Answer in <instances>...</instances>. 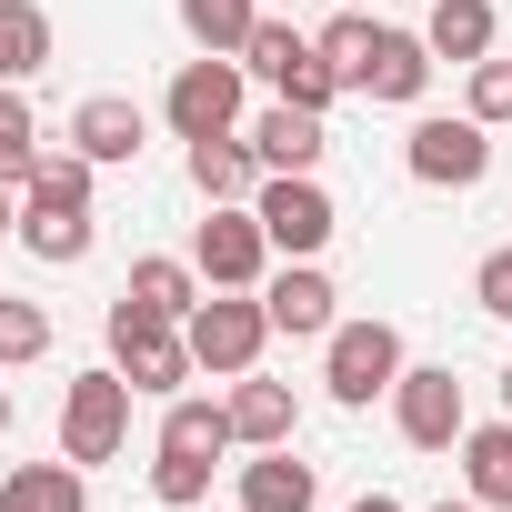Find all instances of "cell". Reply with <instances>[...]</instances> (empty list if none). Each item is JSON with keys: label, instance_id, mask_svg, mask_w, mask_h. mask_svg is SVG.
<instances>
[{"label": "cell", "instance_id": "6da1fadb", "mask_svg": "<svg viewBox=\"0 0 512 512\" xmlns=\"http://www.w3.org/2000/svg\"><path fill=\"white\" fill-rule=\"evenodd\" d=\"M101 332H111V372H121L131 392H161V402H171V392L201 372V362H191V332H181L171 312L131 302V292L111 302V322H101Z\"/></svg>", "mask_w": 512, "mask_h": 512}, {"label": "cell", "instance_id": "7a4b0ae2", "mask_svg": "<svg viewBox=\"0 0 512 512\" xmlns=\"http://www.w3.org/2000/svg\"><path fill=\"white\" fill-rule=\"evenodd\" d=\"M191 272L211 282V292H251L272 272V231H262V211L251 201H211V221L191 231Z\"/></svg>", "mask_w": 512, "mask_h": 512}, {"label": "cell", "instance_id": "3957f363", "mask_svg": "<svg viewBox=\"0 0 512 512\" xmlns=\"http://www.w3.org/2000/svg\"><path fill=\"white\" fill-rule=\"evenodd\" d=\"M241 71L251 81H272V101H302V111H332V91H342V71L322 61V41H302L292 21H262L241 41Z\"/></svg>", "mask_w": 512, "mask_h": 512}, {"label": "cell", "instance_id": "277c9868", "mask_svg": "<svg viewBox=\"0 0 512 512\" xmlns=\"http://www.w3.org/2000/svg\"><path fill=\"white\" fill-rule=\"evenodd\" d=\"M131 442V382L121 372H71V392H61V462H111Z\"/></svg>", "mask_w": 512, "mask_h": 512}, {"label": "cell", "instance_id": "5b68a950", "mask_svg": "<svg viewBox=\"0 0 512 512\" xmlns=\"http://www.w3.org/2000/svg\"><path fill=\"white\" fill-rule=\"evenodd\" d=\"M191 362L201 372H221V382H241V372H262V342H272V312L251 302V292H211L191 322Z\"/></svg>", "mask_w": 512, "mask_h": 512}, {"label": "cell", "instance_id": "8992f818", "mask_svg": "<svg viewBox=\"0 0 512 512\" xmlns=\"http://www.w3.org/2000/svg\"><path fill=\"white\" fill-rule=\"evenodd\" d=\"M241 51H201V61H181L171 71V91H161V111H171V131L181 141H211V131H231L241 121Z\"/></svg>", "mask_w": 512, "mask_h": 512}, {"label": "cell", "instance_id": "52a82bcc", "mask_svg": "<svg viewBox=\"0 0 512 512\" xmlns=\"http://www.w3.org/2000/svg\"><path fill=\"white\" fill-rule=\"evenodd\" d=\"M392 412H402V442L412 452H462V432H472V402H462L452 362H402Z\"/></svg>", "mask_w": 512, "mask_h": 512}, {"label": "cell", "instance_id": "ba28073f", "mask_svg": "<svg viewBox=\"0 0 512 512\" xmlns=\"http://www.w3.org/2000/svg\"><path fill=\"white\" fill-rule=\"evenodd\" d=\"M251 211H262V231H272V251H292V262H312V251L342 231V211H332V191L312 181V171H262V191H251Z\"/></svg>", "mask_w": 512, "mask_h": 512}, {"label": "cell", "instance_id": "9c48e42d", "mask_svg": "<svg viewBox=\"0 0 512 512\" xmlns=\"http://www.w3.org/2000/svg\"><path fill=\"white\" fill-rule=\"evenodd\" d=\"M322 382H332V402H382L392 382H402V332L392 322H332V352H322Z\"/></svg>", "mask_w": 512, "mask_h": 512}, {"label": "cell", "instance_id": "30bf717a", "mask_svg": "<svg viewBox=\"0 0 512 512\" xmlns=\"http://www.w3.org/2000/svg\"><path fill=\"white\" fill-rule=\"evenodd\" d=\"M402 161H412V181H432V191H472V181L492 171V141H482L472 111H462V121H412Z\"/></svg>", "mask_w": 512, "mask_h": 512}, {"label": "cell", "instance_id": "8fae6325", "mask_svg": "<svg viewBox=\"0 0 512 512\" xmlns=\"http://www.w3.org/2000/svg\"><path fill=\"white\" fill-rule=\"evenodd\" d=\"M141 101H121V91H91L81 111H71V151L81 161H101V171H121V161H141Z\"/></svg>", "mask_w": 512, "mask_h": 512}, {"label": "cell", "instance_id": "7c38bea8", "mask_svg": "<svg viewBox=\"0 0 512 512\" xmlns=\"http://www.w3.org/2000/svg\"><path fill=\"white\" fill-rule=\"evenodd\" d=\"M332 282H322V262H292V272H272L262 282V312H272V332H292V342H332Z\"/></svg>", "mask_w": 512, "mask_h": 512}, {"label": "cell", "instance_id": "4fadbf2b", "mask_svg": "<svg viewBox=\"0 0 512 512\" xmlns=\"http://www.w3.org/2000/svg\"><path fill=\"white\" fill-rule=\"evenodd\" d=\"M221 412H231V442H251V452H282V442L302 432V402H292V382H262V372H241Z\"/></svg>", "mask_w": 512, "mask_h": 512}, {"label": "cell", "instance_id": "5bb4252c", "mask_svg": "<svg viewBox=\"0 0 512 512\" xmlns=\"http://www.w3.org/2000/svg\"><path fill=\"white\" fill-rule=\"evenodd\" d=\"M251 151H262V171H322L332 131H322V111H302V101H272L262 121H251Z\"/></svg>", "mask_w": 512, "mask_h": 512}, {"label": "cell", "instance_id": "9a60e30c", "mask_svg": "<svg viewBox=\"0 0 512 512\" xmlns=\"http://www.w3.org/2000/svg\"><path fill=\"white\" fill-rule=\"evenodd\" d=\"M21 241L41 251L51 272H71V262H91L101 231H91V201H41V191H31V201H21Z\"/></svg>", "mask_w": 512, "mask_h": 512}, {"label": "cell", "instance_id": "2e32d148", "mask_svg": "<svg viewBox=\"0 0 512 512\" xmlns=\"http://www.w3.org/2000/svg\"><path fill=\"white\" fill-rule=\"evenodd\" d=\"M312 492H322V472H312V462H292V442L241 462V512H312Z\"/></svg>", "mask_w": 512, "mask_h": 512}, {"label": "cell", "instance_id": "e0dca14e", "mask_svg": "<svg viewBox=\"0 0 512 512\" xmlns=\"http://www.w3.org/2000/svg\"><path fill=\"white\" fill-rule=\"evenodd\" d=\"M191 191H201V201H251V191H262V151H251L241 131L191 141Z\"/></svg>", "mask_w": 512, "mask_h": 512}, {"label": "cell", "instance_id": "ac0fdd59", "mask_svg": "<svg viewBox=\"0 0 512 512\" xmlns=\"http://www.w3.org/2000/svg\"><path fill=\"white\" fill-rule=\"evenodd\" d=\"M462 492H472L482 512H512V412L462 432Z\"/></svg>", "mask_w": 512, "mask_h": 512}, {"label": "cell", "instance_id": "d6986e66", "mask_svg": "<svg viewBox=\"0 0 512 512\" xmlns=\"http://www.w3.org/2000/svg\"><path fill=\"white\" fill-rule=\"evenodd\" d=\"M0 512H91V482H81V462H11Z\"/></svg>", "mask_w": 512, "mask_h": 512}, {"label": "cell", "instance_id": "ffe728a7", "mask_svg": "<svg viewBox=\"0 0 512 512\" xmlns=\"http://www.w3.org/2000/svg\"><path fill=\"white\" fill-rule=\"evenodd\" d=\"M362 91H372V101H422V91H432V41H422V31H382Z\"/></svg>", "mask_w": 512, "mask_h": 512}, {"label": "cell", "instance_id": "44dd1931", "mask_svg": "<svg viewBox=\"0 0 512 512\" xmlns=\"http://www.w3.org/2000/svg\"><path fill=\"white\" fill-rule=\"evenodd\" d=\"M432 61H492V0H432V21H422Z\"/></svg>", "mask_w": 512, "mask_h": 512}, {"label": "cell", "instance_id": "7402d4cb", "mask_svg": "<svg viewBox=\"0 0 512 512\" xmlns=\"http://www.w3.org/2000/svg\"><path fill=\"white\" fill-rule=\"evenodd\" d=\"M41 71H51V11L0 0V81H41Z\"/></svg>", "mask_w": 512, "mask_h": 512}, {"label": "cell", "instance_id": "603a6c76", "mask_svg": "<svg viewBox=\"0 0 512 512\" xmlns=\"http://www.w3.org/2000/svg\"><path fill=\"white\" fill-rule=\"evenodd\" d=\"M131 302H151V312H171V322H191L201 312V272L191 262H161V251H151V262H131V282H121Z\"/></svg>", "mask_w": 512, "mask_h": 512}, {"label": "cell", "instance_id": "cb8c5ba5", "mask_svg": "<svg viewBox=\"0 0 512 512\" xmlns=\"http://www.w3.org/2000/svg\"><path fill=\"white\" fill-rule=\"evenodd\" d=\"M41 181V131H31V101L0 81V191H31Z\"/></svg>", "mask_w": 512, "mask_h": 512}, {"label": "cell", "instance_id": "d4e9b609", "mask_svg": "<svg viewBox=\"0 0 512 512\" xmlns=\"http://www.w3.org/2000/svg\"><path fill=\"white\" fill-rule=\"evenodd\" d=\"M161 452H231V412L221 402H191V392H171V412H161Z\"/></svg>", "mask_w": 512, "mask_h": 512}, {"label": "cell", "instance_id": "484cf974", "mask_svg": "<svg viewBox=\"0 0 512 512\" xmlns=\"http://www.w3.org/2000/svg\"><path fill=\"white\" fill-rule=\"evenodd\" d=\"M181 31L201 51H241L251 31H262V0H181Z\"/></svg>", "mask_w": 512, "mask_h": 512}, {"label": "cell", "instance_id": "4316f807", "mask_svg": "<svg viewBox=\"0 0 512 512\" xmlns=\"http://www.w3.org/2000/svg\"><path fill=\"white\" fill-rule=\"evenodd\" d=\"M372 41H382V21H372V11H342V21L322 31V61L342 71V91H362V71H372Z\"/></svg>", "mask_w": 512, "mask_h": 512}, {"label": "cell", "instance_id": "83f0119b", "mask_svg": "<svg viewBox=\"0 0 512 512\" xmlns=\"http://www.w3.org/2000/svg\"><path fill=\"white\" fill-rule=\"evenodd\" d=\"M51 352V312L21 302V292H0V362H41Z\"/></svg>", "mask_w": 512, "mask_h": 512}, {"label": "cell", "instance_id": "f1b7e54d", "mask_svg": "<svg viewBox=\"0 0 512 512\" xmlns=\"http://www.w3.org/2000/svg\"><path fill=\"white\" fill-rule=\"evenodd\" d=\"M201 492H211V462H201V452H161V462H151V502H171V512H191Z\"/></svg>", "mask_w": 512, "mask_h": 512}, {"label": "cell", "instance_id": "f546056e", "mask_svg": "<svg viewBox=\"0 0 512 512\" xmlns=\"http://www.w3.org/2000/svg\"><path fill=\"white\" fill-rule=\"evenodd\" d=\"M91 181H101V161H81V151H41V201H91Z\"/></svg>", "mask_w": 512, "mask_h": 512}, {"label": "cell", "instance_id": "4dcf8cb0", "mask_svg": "<svg viewBox=\"0 0 512 512\" xmlns=\"http://www.w3.org/2000/svg\"><path fill=\"white\" fill-rule=\"evenodd\" d=\"M472 121H512V61H472Z\"/></svg>", "mask_w": 512, "mask_h": 512}, {"label": "cell", "instance_id": "1f68e13d", "mask_svg": "<svg viewBox=\"0 0 512 512\" xmlns=\"http://www.w3.org/2000/svg\"><path fill=\"white\" fill-rule=\"evenodd\" d=\"M472 302L492 322H512V251H482V272H472Z\"/></svg>", "mask_w": 512, "mask_h": 512}, {"label": "cell", "instance_id": "d6a6232c", "mask_svg": "<svg viewBox=\"0 0 512 512\" xmlns=\"http://www.w3.org/2000/svg\"><path fill=\"white\" fill-rule=\"evenodd\" d=\"M0 241H21V211H11V191H0Z\"/></svg>", "mask_w": 512, "mask_h": 512}, {"label": "cell", "instance_id": "836d02e7", "mask_svg": "<svg viewBox=\"0 0 512 512\" xmlns=\"http://www.w3.org/2000/svg\"><path fill=\"white\" fill-rule=\"evenodd\" d=\"M352 512H402V502H392V492H362V502H352Z\"/></svg>", "mask_w": 512, "mask_h": 512}, {"label": "cell", "instance_id": "e575fe53", "mask_svg": "<svg viewBox=\"0 0 512 512\" xmlns=\"http://www.w3.org/2000/svg\"><path fill=\"white\" fill-rule=\"evenodd\" d=\"M432 512H482V502H472V492H462V502H432Z\"/></svg>", "mask_w": 512, "mask_h": 512}, {"label": "cell", "instance_id": "d590c367", "mask_svg": "<svg viewBox=\"0 0 512 512\" xmlns=\"http://www.w3.org/2000/svg\"><path fill=\"white\" fill-rule=\"evenodd\" d=\"M0 442H11V392H0Z\"/></svg>", "mask_w": 512, "mask_h": 512}, {"label": "cell", "instance_id": "8d00e7d4", "mask_svg": "<svg viewBox=\"0 0 512 512\" xmlns=\"http://www.w3.org/2000/svg\"><path fill=\"white\" fill-rule=\"evenodd\" d=\"M502 412H512V372H502Z\"/></svg>", "mask_w": 512, "mask_h": 512}, {"label": "cell", "instance_id": "74e56055", "mask_svg": "<svg viewBox=\"0 0 512 512\" xmlns=\"http://www.w3.org/2000/svg\"><path fill=\"white\" fill-rule=\"evenodd\" d=\"M352 11H362V0H352Z\"/></svg>", "mask_w": 512, "mask_h": 512}]
</instances>
